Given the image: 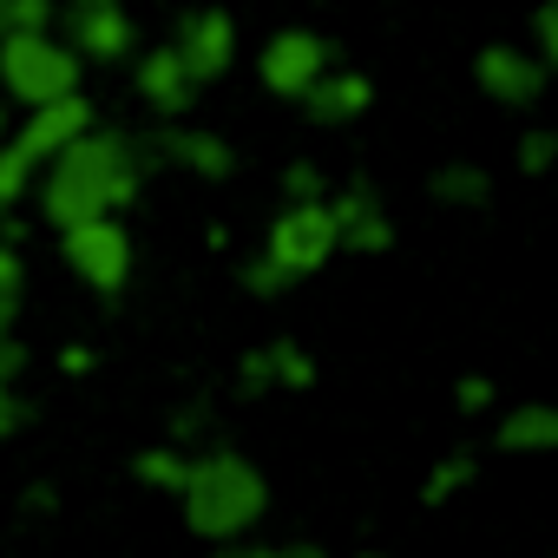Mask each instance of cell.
<instances>
[{"label": "cell", "mask_w": 558, "mask_h": 558, "mask_svg": "<svg viewBox=\"0 0 558 558\" xmlns=\"http://www.w3.org/2000/svg\"><path fill=\"white\" fill-rule=\"evenodd\" d=\"M138 197V151L119 138V132H80L73 145L53 151V171L40 184V210L47 223H86V217H106L119 204Z\"/></svg>", "instance_id": "cell-1"}, {"label": "cell", "mask_w": 558, "mask_h": 558, "mask_svg": "<svg viewBox=\"0 0 558 558\" xmlns=\"http://www.w3.org/2000/svg\"><path fill=\"white\" fill-rule=\"evenodd\" d=\"M178 499H184V525L197 538L230 545V538H243L269 512V480H263L256 460H243L230 447L223 453H191V473H184Z\"/></svg>", "instance_id": "cell-2"}, {"label": "cell", "mask_w": 558, "mask_h": 558, "mask_svg": "<svg viewBox=\"0 0 558 558\" xmlns=\"http://www.w3.org/2000/svg\"><path fill=\"white\" fill-rule=\"evenodd\" d=\"M0 80L21 106H47L60 93H80V60L47 34H0Z\"/></svg>", "instance_id": "cell-3"}, {"label": "cell", "mask_w": 558, "mask_h": 558, "mask_svg": "<svg viewBox=\"0 0 558 558\" xmlns=\"http://www.w3.org/2000/svg\"><path fill=\"white\" fill-rule=\"evenodd\" d=\"M336 250L342 243H336V217H329L323 197H290V210L269 223V243H263V256L283 269L290 283H296V276H316Z\"/></svg>", "instance_id": "cell-4"}, {"label": "cell", "mask_w": 558, "mask_h": 558, "mask_svg": "<svg viewBox=\"0 0 558 558\" xmlns=\"http://www.w3.org/2000/svg\"><path fill=\"white\" fill-rule=\"evenodd\" d=\"M60 250H66V263H73V276H80L86 290H99V296L125 290V276H132V236H125V223L112 210L86 217V223H66Z\"/></svg>", "instance_id": "cell-5"}, {"label": "cell", "mask_w": 558, "mask_h": 558, "mask_svg": "<svg viewBox=\"0 0 558 558\" xmlns=\"http://www.w3.org/2000/svg\"><path fill=\"white\" fill-rule=\"evenodd\" d=\"M323 66H329V47L316 34H303V27H283V34L263 47V60H256V73H263V86L276 99H303Z\"/></svg>", "instance_id": "cell-6"}, {"label": "cell", "mask_w": 558, "mask_h": 558, "mask_svg": "<svg viewBox=\"0 0 558 558\" xmlns=\"http://www.w3.org/2000/svg\"><path fill=\"white\" fill-rule=\"evenodd\" d=\"M27 112H34V119H27V132H21L14 145H21L34 165H47L60 145H73V138L93 125V106H86L80 93H60V99H47V106H27Z\"/></svg>", "instance_id": "cell-7"}, {"label": "cell", "mask_w": 558, "mask_h": 558, "mask_svg": "<svg viewBox=\"0 0 558 558\" xmlns=\"http://www.w3.org/2000/svg\"><path fill=\"white\" fill-rule=\"evenodd\" d=\"M178 60H184V73L204 86V80H217V73H230V60H236V27H230V14H197V21H184V40H178Z\"/></svg>", "instance_id": "cell-8"}, {"label": "cell", "mask_w": 558, "mask_h": 558, "mask_svg": "<svg viewBox=\"0 0 558 558\" xmlns=\"http://www.w3.org/2000/svg\"><path fill=\"white\" fill-rule=\"evenodd\" d=\"M480 86L493 99H506V106H532L545 93V66L525 60V53H512V47H486L480 53Z\"/></svg>", "instance_id": "cell-9"}, {"label": "cell", "mask_w": 558, "mask_h": 558, "mask_svg": "<svg viewBox=\"0 0 558 558\" xmlns=\"http://www.w3.org/2000/svg\"><path fill=\"white\" fill-rule=\"evenodd\" d=\"M191 93H197V80L184 73L178 47H158V53L138 60V99H145V106H158V112H184Z\"/></svg>", "instance_id": "cell-10"}, {"label": "cell", "mask_w": 558, "mask_h": 558, "mask_svg": "<svg viewBox=\"0 0 558 558\" xmlns=\"http://www.w3.org/2000/svg\"><path fill=\"white\" fill-rule=\"evenodd\" d=\"M329 217H336V243H349V250H362V256H375V250H388V243H395V230H388V217H381V204H375L368 191L336 197V204H329Z\"/></svg>", "instance_id": "cell-11"}, {"label": "cell", "mask_w": 558, "mask_h": 558, "mask_svg": "<svg viewBox=\"0 0 558 558\" xmlns=\"http://www.w3.org/2000/svg\"><path fill=\"white\" fill-rule=\"evenodd\" d=\"M73 34L93 60H119L132 47V21L119 14V0H80L73 8Z\"/></svg>", "instance_id": "cell-12"}, {"label": "cell", "mask_w": 558, "mask_h": 558, "mask_svg": "<svg viewBox=\"0 0 558 558\" xmlns=\"http://www.w3.org/2000/svg\"><path fill=\"white\" fill-rule=\"evenodd\" d=\"M493 447H499V453H551V447H558V408H545V401H525V408L499 414V427H493Z\"/></svg>", "instance_id": "cell-13"}, {"label": "cell", "mask_w": 558, "mask_h": 558, "mask_svg": "<svg viewBox=\"0 0 558 558\" xmlns=\"http://www.w3.org/2000/svg\"><path fill=\"white\" fill-rule=\"evenodd\" d=\"M368 93H375V86H368L362 73H336V80H329V73H316V86L303 93V106H310V119L336 125V119H355V112L368 106Z\"/></svg>", "instance_id": "cell-14"}, {"label": "cell", "mask_w": 558, "mask_h": 558, "mask_svg": "<svg viewBox=\"0 0 558 558\" xmlns=\"http://www.w3.org/2000/svg\"><path fill=\"white\" fill-rule=\"evenodd\" d=\"M165 151H171L178 165H191L197 178H223V171H230V145H223V138H210V132H171V138H165Z\"/></svg>", "instance_id": "cell-15"}, {"label": "cell", "mask_w": 558, "mask_h": 558, "mask_svg": "<svg viewBox=\"0 0 558 558\" xmlns=\"http://www.w3.org/2000/svg\"><path fill=\"white\" fill-rule=\"evenodd\" d=\"M263 368H269V388H310L316 381V362L296 342H269L263 349Z\"/></svg>", "instance_id": "cell-16"}, {"label": "cell", "mask_w": 558, "mask_h": 558, "mask_svg": "<svg viewBox=\"0 0 558 558\" xmlns=\"http://www.w3.org/2000/svg\"><path fill=\"white\" fill-rule=\"evenodd\" d=\"M132 473H138L145 486L178 493V486H184V473H191V453H178V447H145V453L132 460Z\"/></svg>", "instance_id": "cell-17"}, {"label": "cell", "mask_w": 558, "mask_h": 558, "mask_svg": "<svg viewBox=\"0 0 558 558\" xmlns=\"http://www.w3.org/2000/svg\"><path fill=\"white\" fill-rule=\"evenodd\" d=\"M473 486V453H447L427 480H421V506H447L453 493H466Z\"/></svg>", "instance_id": "cell-18"}, {"label": "cell", "mask_w": 558, "mask_h": 558, "mask_svg": "<svg viewBox=\"0 0 558 558\" xmlns=\"http://www.w3.org/2000/svg\"><path fill=\"white\" fill-rule=\"evenodd\" d=\"M434 197H440V204H486V171L447 165V171H434Z\"/></svg>", "instance_id": "cell-19"}, {"label": "cell", "mask_w": 558, "mask_h": 558, "mask_svg": "<svg viewBox=\"0 0 558 558\" xmlns=\"http://www.w3.org/2000/svg\"><path fill=\"white\" fill-rule=\"evenodd\" d=\"M53 0H0V34H47Z\"/></svg>", "instance_id": "cell-20"}, {"label": "cell", "mask_w": 558, "mask_h": 558, "mask_svg": "<svg viewBox=\"0 0 558 558\" xmlns=\"http://www.w3.org/2000/svg\"><path fill=\"white\" fill-rule=\"evenodd\" d=\"M27 184H34V158L21 145H0V210H8Z\"/></svg>", "instance_id": "cell-21"}, {"label": "cell", "mask_w": 558, "mask_h": 558, "mask_svg": "<svg viewBox=\"0 0 558 558\" xmlns=\"http://www.w3.org/2000/svg\"><path fill=\"white\" fill-rule=\"evenodd\" d=\"M27 421H34V408H27L21 381H14V375H0V440H8V434H21Z\"/></svg>", "instance_id": "cell-22"}, {"label": "cell", "mask_w": 558, "mask_h": 558, "mask_svg": "<svg viewBox=\"0 0 558 558\" xmlns=\"http://www.w3.org/2000/svg\"><path fill=\"white\" fill-rule=\"evenodd\" d=\"M217 558H323L316 545H243V538H230V545H217Z\"/></svg>", "instance_id": "cell-23"}, {"label": "cell", "mask_w": 558, "mask_h": 558, "mask_svg": "<svg viewBox=\"0 0 558 558\" xmlns=\"http://www.w3.org/2000/svg\"><path fill=\"white\" fill-rule=\"evenodd\" d=\"M243 290H250V296H283V290H290V276L276 269L269 256H256V263L243 269Z\"/></svg>", "instance_id": "cell-24"}, {"label": "cell", "mask_w": 558, "mask_h": 558, "mask_svg": "<svg viewBox=\"0 0 558 558\" xmlns=\"http://www.w3.org/2000/svg\"><path fill=\"white\" fill-rule=\"evenodd\" d=\"M551 158H558V132H525V145H519V165H525V171L538 178V171H545Z\"/></svg>", "instance_id": "cell-25"}, {"label": "cell", "mask_w": 558, "mask_h": 558, "mask_svg": "<svg viewBox=\"0 0 558 558\" xmlns=\"http://www.w3.org/2000/svg\"><path fill=\"white\" fill-rule=\"evenodd\" d=\"M21 283H27L21 250H14V243H0V303H21Z\"/></svg>", "instance_id": "cell-26"}, {"label": "cell", "mask_w": 558, "mask_h": 558, "mask_svg": "<svg viewBox=\"0 0 558 558\" xmlns=\"http://www.w3.org/2000/svg\"><path fill=\"white\" fill-rule=\"evenodd\" d=\"M453 401H460L466 414H486V408H493V381H486V375H466V381L453 388Z\"/></svg>", "instance_id": "cell-27"}, {"label": "cell", "mask_w": 558, "mask_h": 558, "mask_svg": "<svg viewBox=\"0 0 558 558\" xmlns=\"http://www.w3.org/2000/svg\"><path fill=\"white\" fill-rule=\"evenodd\" d=\"M236 388H243V395H269V368H263V349H250V355H243V368H236Z\"/></svg>", "instance_id": "cell-28"}, {"label": "cell", "mask_w": 558, "mask_h": 558, "mask_svg": "<svg viewBox=\"0 0 558 558\" xmlns=\"http://www.w3.org/2000/svg\"><path fill=\"white\" fill-rule=\"evenodd\" d=\"M283 191H290V197H323V178H316L310 165H290V178H283Z\"/></svg>", "instance_id": "cell-29"}, {"label": "cell", "mask_w": 558, "mask_h": 558, "mask_svg": "<svg viewBox=\"0 0 558 558\" xmlns=\"http://www.w3.org/2000/svg\"><path fill=\"white\" fill-rule=\"evenodd\" d=\"M538 40L545 53H558V8H538Z\"/></svg>", "instance_id": "cell-30"}, {"label": "cell", "mask_w": 558, "mask_h": 558, "mask_svg": "<svg viewBox=\"0 0 558 558\" xmlns=\"http://www.w3.org/2000/svg\"><path fill=\"white\" fill-rule=\"evenodd\" d=\"M60 368H66V375H86V368H93V349H66Z\"/></svg>", "instance_id": "cell-31"}, {"label": "cell", "mask_w": 558, "mask_h": 558, "mask_svg": "<svg viewBox=\"0 0 558 558\" xmlns=\"http://www.w3.org/2000/svg\"><path fill=\"white\" fill-rule=\"evenodd\" d=\"M14 316H21V303H0V336H14Z\"/></svg>", "instance_id": "cell-32"}, {"label": "cell", "mask_w": 558, "mask_h": 558, "mask_svg": "<svg viewBox=\"0 0 558 558\" xmlns=\"http://www.w3.org/2000/svg\"><path fill=\"white\" fill-rule=\"evenodd\" d=\"M355 558H388V551H355Z\"/></svg>", "instance_id": "cell-33"}, {"label": "cell", "mask_w": 558, "mask_h": 558, "mask_svg": "<svg viewBox=\"0 0 558 558\" xmlns=\"http://www.w3.org/2000/svg\"><path fill=\"white\" fill-rule=\"evenodd\" d=\"M0 132H8V112H0Z\"/></svg>", "instance_id": "cell-34"}]
</instances>
